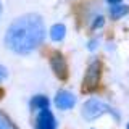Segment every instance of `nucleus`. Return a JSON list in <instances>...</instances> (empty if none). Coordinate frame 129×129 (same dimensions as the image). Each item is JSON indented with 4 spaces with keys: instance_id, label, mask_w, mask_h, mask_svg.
Returning <instances> with one entry per match:
<instances>
[{
    "instance_id": "17",
    "label": "nucleus",
    "mask_w": 129,
    "mask_h": 129,
    "mask_svg": "<svg viewBox=\"0 0 129 129\" xmlns=\"http://www.w3.org/2000/svg\"><path fill=\"white\" fill-rule=\"evenodd\" d=\"M127 129H129V123H127Z\"/></svg>"
},
{
    "instance_id": "6",
    "label": "nucleus",
    "mask_w": 129,
    "mask_h": 129,
    "mask_svg": "<svg viewBox=\"0 0 129 129\" xmlns=\"http://www.w3.org/2000/svg\"><path fill=\"white\" fill-rule=\"evenodd\" d=\"M55 127H56V123L53 118V113L47 110V108L40 110L37 121H36V129H55Z\"/></svg>"
},
{
    "instance_id": "9",
    "label": "nucleus",
    "mask_w": 129,
    "mask_h": 129,
    "mask_svg": "<svg viewBox=\"0 0 129 129\" xmlns=\"http://www.w3.org/2000/svg\"><path fill=\"white\" fill-rule=\"evenodd\" d=\"M64 34H66V27H64V24L58 23V24H53L50 29V37L56 40V42H60L61 39H64Z\"/></svg>"
},
{
    "instance_id": "13",
    "label": "nucleus",
    "mask_w": 129,
    "mask_h": 129,
    "mask_svg": "<svg viewBox=\"0 0 129 129\" xmlns=\"http://www.w3.org/2000/svg\"><path fill=\"white\" fill-rule=\"evenodd\" d=\"M97 45H99V40H97V39H92L90 42L87 44V48H89V50H95Z\"/></svg>"
},
{
    "instance_id": "5",
    "label": "nucleus",
    "mask_w": 129,
    "mask_h": 129,
    "mask_svg": "<svg viewBox=\"0 0 129 129\" xmlns=\"http://www.w3.org/2000/svg\"><path fill=\"white\" fill-rule=\"evenodd\" d=\"M55 107L58 110H71L76 105V97L68 90H60L58 94L55 95Z\"/></svg>"
},
{
    "instance_id": "11",
    "label": "nucleus",
    "mask_w": 129,
    "mask_h": 129,
    "mask_svg": "<svg viewBox=\"0 0 129 129\" xmlns=\"http://www.w3.org/2000/svg\"><path fill=\"white\" fill-rule=\"evenodd\" d=\"M103 24H105V18H103L102 15H99V16L94 19V23H92V29H100Z\"/></svg>"
},
{
    "instance_id": "4",
    "label": "nucleus",
    "mask_w": 129,
    "mask_h": 129,
    "mask_svg": "<svg viewBox=\"0 0 129 129\" xmlns=\"http://www.w3.org/2000/svg\"><path fill=\"white\" fill-rule=\"evenodd\" d=\"M50 68H52V71H53V74L60 81L68 79V64H66L64 56L60 53V52H55V53L50 56Z\"/></svg>"
},
{
    "instance_id": "8",
    "label": "nucleus",
    "mask_w": 129,
    "mask_h": 129,
    "mask_svg": "<svg viewBox=\"0 0 129 129\" xmlns=\"http://www.w3.org/2000/svg\"><path fill=\"white\" fill-rule=\"evenodd\" d=\"M48 103H50V100L45 95H36L31 99V108L32 110H44V108L48 107Z\"/></svg>"
},
{
    "instance_id": "3",
    "label": "nucleus",
    "mask_w": 129,
    "mask_h": 129,
    "mask_svg": "<svg viewBox=\"0 0 129 129\" xmlns=\"http://www.w3.org/2000/svg\"><path fill=\"white\" fill-rule=\"evenodd\" d=\"M100 79H102V61L99 58H94L90 63H89L86 74H84L82 79V94H90L94 92L100 84Z\"/></svg>"
},
{
    "instance_id": "10",
    "label": "nucleus",
    "mask_w": 129,
    "mask_h": 129,
    "mask_svg": "<svg viewBox=\"0 0 129 129\" xmlns=\"http://www.w3.org/2000/svg\"><path fill=\"white\" fill-rule=\"evenodd\" d=\"M0 129H16V127L13 126V123H10L7 116L0 115Z\"/></svg>"
},
{
    "instance_id": "12",
    "label": "nucleus",
    "mask_w": 129,
    "mask_h": 129,
    "mask_svg": "<svg viewBox=\"0 0 129 129\" xmlns=\"http://www.w3.org/2000/svg\"><path fill=\"white\" fill-rule=\"evenodd\" d=\"M7 76H8V71H7V68L3 66V64H0V82L7 79Z\"/></svg>"
},
{
    "instance_id": "2",
    "label": "nucleus",
    "mask_w": 129,
    "mask_h": 129,
    "mask_svg": "<svg viewBox=\"0 0 129 129\" xmlns=\"http://www.w3.org/2000/svg\"><path fill=\"white\" fill-rule=\"evenodd\" d=\"M81 113H82L84 119H87V121L97 119L99 116L105 115V113H111L113 118H115L116 121L119 119V116L115 113V110H113L108 103H105L103 100H100V99H89V100H86V103L82 105V111Z\"/></svg>"
},
{
    "instance_id": "15",
    "label": "nucleus",
    "mask_w": 129,
    "mask_h": 129,
    "mask_svg": "<svg viewBox=\"0 0 129 129\" xmlns=\"http://www.w3.org/2000/svg\"><path fill=\"white\" fill-rule=\"evenodd\" d=\"M2 97H3V89L0 87V99H2Z\"/></svg>"
},
{
    "instance_id": "1",
    "label": "nucleus",
    "mask_w": 129,
    "mask_h": 129,
    "mask_svg": "<svg viewBox=\"0 0 129 129\" xmlns=\"http://www.w3.org/2000/svg\"><path fill=\"white\" fill-rule=\"evenodd\" d=\"M45 39V26L42 16L27 13L16 18L5 32V45L18 55L36 50Z\"/></svg>"
},
{
    "instance_id": "16",
    "label": "nucleus",
    "mask_w": 129,
    "mask_h": 129,
    "mask_svg": "<svg viewBox=\"0 0 129 129\" xmlns=\"http://www.w3.org/2000/svg\"><path fill=\"white\" fill-rule=\"evenodd\" d=\"M0 19H2V3H0Z\"/></svg>"
},
{
    "instance_id": "14",
    "label": "nucleus",
    "mask_w": 129,
    "mask_h": 129,
    "mask_svg": "<svg viewBox=\"0 0 129 129\" xmlns=\"http://www.w3.org/2000/svg\"><path fill=\"white\" fill-rule=\"evenodd\" d=\"M108 3H111V5H116V3H121V0H107Z\"/></svg>"
},
{
    "instance_id": "7",
    "label": "nucleus",
    "mask_w": 129,
    "mask_h": 129,
    "mask_svg": "<svg viewBox=\"0 0 129 129\" xmlns=\"http://www.w3.org/2000/svg\"><path fill=\"white\" fill-rule=\"evenodd\" d=\"M126 15H129V7L123 5V3H116V5H111L110 8V16L113 19H121Z\"/></svg>"
}]
</instances>
